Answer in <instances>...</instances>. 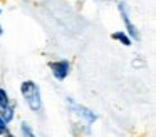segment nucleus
Returning a JSON list of instances; mask_svg holds the SVG:
<instances>
[{
  "label": "nucleus",
  "mask_w": 156,
  "mask_h": 137,
  "mask_svg": "<svg viewBox=\"0 0 156 137\" xmlns=\"http://www.w3.org/2000/svg\"><path fill=\"white\" fill-rule=\"evenodd\" d=\"M0 135H7V137H12L9 134V129H7V122L4 119H0Z\"/></svg>",
  "instance_id": "9"
},
{
  "label": "nucleus",
  "mask_w": 156,
  "mask_h": 137,
  "mask_svg": "<svg viewBox=\"0 0 156 137\" xmlns=\"http://www.w3.org/2000/svg\"><path fill=\"white\" fill-rule=\"evenodd\" d=\"M20 92L24 95L27 105L30 107V110H34L35 114L42 112V97L37 84L32 82V80H25V82L20 84Z\"/></svg>",
  "instance_id": "1"
},
{
  "label": "nucleus",
  "mask_w": 156,
  "mask_h": 137,
  "mask_svg": "<svg viewBox=\"0 0 156 137\" xmlns=\"http://www.w3.org/2000/svg\"><path fill=\"white\" fill-rule=\"evenodd\" d=\"M49 67H51L52 75H54L57 80H64L66 77L69 75V69H71V65H69L67 60H55V62H51Z\"/></svg>",
  "instance_id": "4"
},
{
  "label": "nucleus",
  "mask_w": 156,
  "mask_h": 137,
  "mask_svg": "<svg viewBox=\"0 0 156 137\" xmlns=\"http://www.w3.org/2000/svg\"><path fill=\"white\" fill-rule=\"evenodd\" d=\"M2 32H4V30H2V25H0V35H2Z\"/></svg>",
  "instance_id": "10"
},
{
  "label": "nucleus",
  "mask_w": 156,
  "mask_h": 137,
  "mask_svg": "<svg viewBox=\"0 0 156 137\" xmlns=\"http://www.w3.org/2000/svg\"><path fill=\"white\" fill-rule=\"evenodd\" d=\"M9 105H10V99H9L7 92L4 89H0V109H5Z\"/></svg>",
  "instance_id": "8"
},
{
  "label": "nucleus",
  "mask_w": 156,
  "mask_h": 137,
  "mask_svg": "<svg viewBox=\"0 0 156 137\" xmlns=\"http://www.w3.org/2000/svg\"><path fill=\"white\" fill-rule=\"evenodd\" d=\"M112 39L114 40H118V42H121L122 45H126V47H129L131 45V39L128 37V33L126 32H122V30H118V32H114L112 33Z\"/></svg>",
  "instance_id": "5"
},
{
  "label": "nucleus",
  "mask_w": 156,
  "mask_h": 137,
  "mask_svg": "<svg viewBox=\"0 0 156 137\" xmlns=\"http://www.w3.org/2000/svg\"><path fill=\"white\" fill-rule=\"evenodd\" d=\"M0 13H2V9H0Z\"/></svg>",
  "instance_id": "11"
},
{
  "label": "nucleus",
  "mask_w": 156,
  "mask_h": 137,
  "mask_svg": "<svg viewBox=\"0 0 156 137\" xmlns=\"http://www.w3.org/2000/svg\"><path fill=\"white\" fill-rule=\"evenodd\" d=\"M118 10L121 13V19L124 22V27H126V32H128V37L129 39H134V40H139V32L136 29V25H133L131 20H129V13H128V9H126L124 3H118Z\"/></svg>",
  "instance_id": "2"
},
{
  "label": "nucleus",
  "mask_w": 156,
  "mask_h": 137,
  "mask_svg": "<svg viewBox=\"0 0 156 137\" xmlns=\"http://www.w3.org/2000/svg\"><path fill=\"white\" fill-rule=\"evenodd\" d=\"M0 119H4L5 122H10L14 119V105H9L5 109H0Z\"/></svg>",
  "instance_id": "6"
},
{
  "label": "nucleus",
  "mask_w": 156,
  "mask_h": 137,
  "mask_svg": "<svg viewBox=\"0 0 156 137\" xmlns=\"http://www.w3.org/2000/svg\"><path fill=\"white\" fill-rule=\"evenodd\" d=\"M67 104L71 105V109L74 110V112L77 114L79 117H82V119L86 120V124H94V122H96L98 115H96V114L92 112V110H89L87 107L81 105V104H76L74 100H71V99H67Z\"/></svg>",
  "instance_id": "3"
},
{
  "label": "nucleus",
  "mask_w": 156,
  "mask_h": 137,
  "mask_svg": "<svg viewBox=\"0 0 156 137\" xmlns=\"http://www.w3.org/2000/svg\"><path fill=\"white\" fill-rule=\"evenodd\" d=\"M20 132H22V137H35V134L32 132V127L27 122L20 124Z\"/></svg>",
  "instance_id": "7"
}]
</instances>
